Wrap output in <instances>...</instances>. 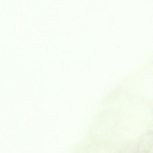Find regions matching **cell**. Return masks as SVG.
<instances>
[{"instance_id": "obj_1", "label": "cell", "mask_w": 153, "mask_h": 153, "mask_svg": "<svg viewBox=\"0 0 153 153\" xmlns=\"http://www.w3.org/2000/svg\"><path fill=\"white\" fill-rule=\"evenodd\" d=\"M124 153H153V133L148 131L129 146Z\"/></svg>"}]
</instances>
